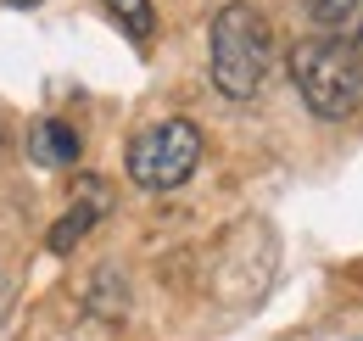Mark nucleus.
<instances>
[{
  "label": "nucleus",
  "instance_id": "nucleus-1",
  "mask_svg": "<svg viewBox=\"0 0 363 341\" xmlns=\"http://www.w3.org/2000/svg\"><path fill=\"white\" fill-rule=\"evenodd\" d=\"M213 90L224 101H252L274 67V28L252 0H229L213 17Z\"/></svg>",
  "mask_w": 363,
  "mask_h": 341
},
{
  "label": "nucleus",
  "instance_id": "nucleus-2",
  "mask_svg": "<svg viewBox=\"0 0 363 341\" xmlns=\"http://www.w3.org/2000/svg\"><path fill=\"white\" fill-rule=\"evenodd\" d=\"M291 85L302 95V107L324 118V124H341L363 107V56L358 45L324 40V34H308V40L291 45Z\"/></svg>",
  "mask_w": 363,
  "mask_h": 341
},
{
  "label": "nucleus",
  "instance_id": "nucleus-3",
  "mask_svg": "<svg viewBox=\"0 0 363 341\" xmlns=\"http://www.w3.org/2000/svg\"><path fill=\"white\" fill-rule=\"evenodd\" d=\"M201 163V129L190 118H162L145 124L129 140V179L140 190H179Z\"/></svg>",
  "mask_w": 363,
  "mask_h": 341
},
{
  "label": "nucleus",
  "instance_id": "nucleus-4",
  "mask_svg": "<svg viewBox=\"0 0 363 341\" xmlns=\"http://www.w3.org/2000/svg\"><path fill=\"white\" fill-rule=\"evenodd\" d=\"M79 151H84L79 129L62 124V118H45V124L28 129V157H34L40 168H73V163H79Z\"/></svg>",
  "mask_w": 363,
  "mask_h": 341
},
{
  "label": "nucleus",
  "instance_id": "nucleus-5",
  "mask_svg": "<svg viewBox=\"0 0 363 341\" xmlns=\"http://www.w3.org/2000/svg\"><path fill=\"white\" fill-rule=\"evenodd\" d=\"M302 11L324 40L363 45V0H302Z\"/></svg>",
  "mask_w": 363,
  "mask_h": 341
},
{
  "label": "nucleus",
  "instance_id": "nucleus-6",
  "mask_svg": "<svg viewBox=\"0 0 363 341\" xmlns=\"http://www.w3.org/2000/svg\"><path fill=\"white\" fill-rule=\"evenodd\" d=\"M101 213H106V196H101V190H90L84 202H73L67 213L56 218V229H50V252L67 257L73 247H79V241H84V235H90V224H95Z\"/></svg>",
  "mask_w": 363,
  "mask_h": 341
},
{
  "label": "nucleus",
  "instance_id": "nucleus-7",
  "mask_svg": "<svg viewBox=\"0 0 363 341\" xmlns=\"http://www.w3.org/2000/svg\"><path fill=\"white\" fill-rule=\"evenodd\" d=\"M106 11H112V23L129 34V40H151L157 34V11H151V0H106Z\"/></svg>",
  "mask_w": 363,
  "mask_h": 341
},
{
  "label": "nucleus",
  "instance_id": "nucleus-8",
  "mask_svg": "<svg viewBox=\"0 0 363 341\" xmlns=\"http://www.w3.org/2000/svg\"><path fill=\"white\" fill-rule=\"evenodd\" d=\"M6 6H17V11H28V6H45V0H6Z\"/></svg>",
  "mask_w": 363,
  "mask_h": 341
}]
</instances>
